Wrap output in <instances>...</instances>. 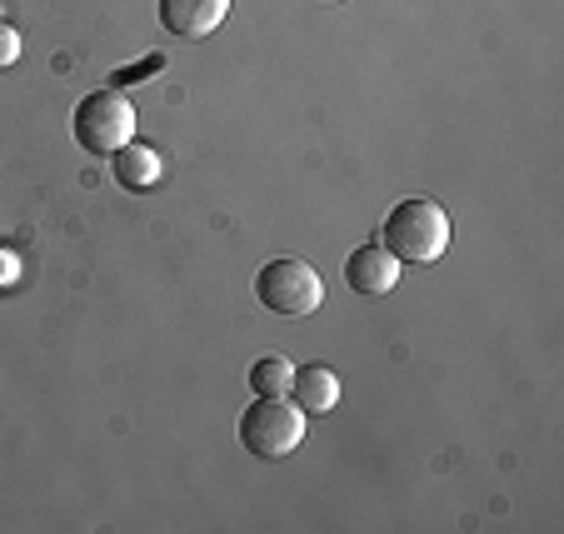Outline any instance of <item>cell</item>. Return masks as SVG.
I'll return each instance as SVG.
<instances>
[{"label":"cell","mask_w":564,"mask_h":534,"mask_svg":"<svg viewBox=\"0 0 564 534\" xmlns=\"http://www.w3.org/2000/svg\"><path fill=\"white\" fill-rule=\"evenodd\" d=\"M384 250L405 265H435L440 255L449 250V215L440 200H425V195H410L400 200L390 215H384L380 230Z\"/></svg>","instance_id":"obj_1"},{"label":"cell","mask_w":564,"mask_h":534,"mask_svg":"<svg viewBox=\"0 0 564 534\" xmlns=\"http://www.w3.org/2000/svg\"><path fill=\"white\" fill-rule=\"evenodd\" d=\"M256 295L270 315H280V320H310V315L325 305V280H319L315 265L285 255V260H270V265L256 275Z\"/></svg>","instance_id":"obj_2"},{"label":"cell","mask_w":564,"mask_h":534,"mask_svg":"<svg viewBox=\"0 0 564 534\" xmlns=\"http://www.w3.org/2000/svg\"><path fill=\"white\" fill-rule=\"evenodd\" d=\"M305 439V410L295 400H256L240 415V445L260 460H285L290 449H300Z\"/></svg>","instance_id":"obj_3"},{"label":"cell","mask_w":564,"mask_h":534,"mask_svg":"<svg viewBox=\"0 0 564 534\" xmlns=\"http://www.w3.org/2000/svg\"><path fill=\"white\" fill-rule=\"evenodd\" d=\"M70 130H75V140H80V150H90V155H116L120 145L135 140V110H130V100L110 86V90H96V96H86L75 106Z\"/></svg>","instance_id":"obj_4"},{"label":"cell","mask_w":564,"mask_h":534,"mask_svg":"<svg viewBox=\"0 0 564 534\" xmlns=\"http://www.w3.org/2000/svg\"><path fill=\"white\" fill-rule=\"evenodd\" d=\"M230 0H160V25L175 41H205L225 21Z\"/></svg>","instance_id":"obj_5"},{"label":"cell","mask_w":564,"mask_h":534,"mask_svg":"<svg viewBox=\"0 0 564 534\" xmlns=\"http://www.w3.org/2000/svg\"><path fill=\"white\" fill-rule=\"evenodd\" d=\"M345 280H350L355 295H390L400 285V260L384 246H360L345 260Z\"/></svg>","instance_id":"obj_6"},{"label":"cell","mask_w":564,"mask_h":534,"mask_svg":"<svg viewBox=\"0 0 564 534\" xmlns=\"http://www.w3.org/2000/svg\"><path fill=\"white\" fill-rule=\"evenodd\" d=\"M290 400H295L305 415H330L340 405V380H335L325 364H300L295 380H290Z\"/></svg>","instance_id":"obj_7"},{"label":"cell","mask_w":564,"mask_h":534,"mask_svg":"<svg viewBox=\"0 0 564 534\" xmlns=\"http://www.w3.org/2000/svg\"><path fill=\"white\" fill-rule=\"evenodd\" d=\"M160 171H165L160 150L140 145V140H130V145H120L116 155H110V175H116L126 190H150V185H160Z\"/></svg>","instance_id":"obj_8"},{"label":"cell","mask_w":564,"mask_h":534,"mask_svg":"<svg viewBox=\"0 0 564 534\" xmlns=\"http://www.w3.org/2000/svg\"><path fill=\"white\" fill-rule=\"evenodd\" d=\"M290 380H295V364H290L285 355H265V360H256L246 374V385L256 400H285Z\"/></svg>","instance_id":"obj_9"},{"label":"cell","mask_w":564,"mask_h":534,"mask_svg":"<svg viewBox=\"0 0 564 534\" xmlns=\"http://www.w3.org/2000/svg\"><path fill=\"white\" fill-rule=\"evenodd\" d=\"M160 70H165V55H145V61H135V65H120V70H110V86H116V90L145 86V80H155Z\"/></svg>","instance_id":"obj_10"},{"label":"cell","mask_w":564,"mask_h":534,"mask_svg":"<svg viewBox=\"0 0 564 534\" xmlns=\"http://www.w3.org/2000/svg\"><path fill=\"white\" fill-rule=\"evenodd\" d=\"M11 285H21V255H15L11 246H0V295Z\"/></svg>","instance_id":"obj_11"},{"label":"cell","mask_w":564,"mask_h":534,"mask_svg":"<svg viewBox=\"0 0 564 534\" xmlns=\"http://www.w3.org/2000/svg\"><path fill=\"white\" fill-rule=\"evenodd\" d=\"M21 61V31H11V25H0V70L6 65Z\"/></svg>","instance_id":"obj_12"},{"label":"cell","mask_w":564,"mask_h":534,"mask_svg":"<svg viewBox=\"0 0 564 534\" xmlns=\"http://www.w3.org/2000/svg\"><path fill=\"white\" fill-rule=\"evenodd\" d=\"M330 6H335V0H330Z\"/></svg>","instance_id":"obj_13"}]
</instances>
